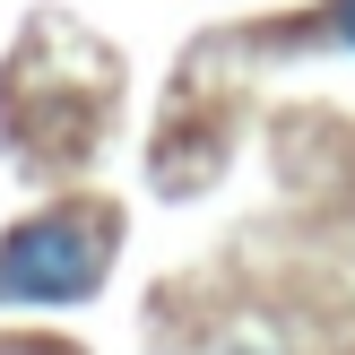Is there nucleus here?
Masks as SVG:
<instances>
[{"mask_svg":"<svg viewBox=\"0 0 355 355\" xmlns=\"http://www.w3.org/2000/svg\"><path fill=\"white\" fill-rule=\"evenodd\" d=\"M104 252H113V225L96 208L17 225L0 243V304H87L104 286Z\"/></svg>","mask_w":355,"mask_h":355,"instance_id":"1","label":"nucleus"},{"mask_svg":"<svg viewBox=\"0 0 355 355\" xmlns=\"http://www.w3.org/2000/svg\"><path fill=\"white\" fill-rule=\"evenodd\" d=\"M329 35H338V44H355V0H329Z\"/></svg>","mask_w":355,"mask_h":355,"instance_id":"2","label":"nucleus"}]
</instances>
